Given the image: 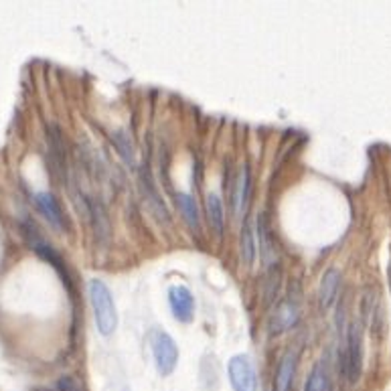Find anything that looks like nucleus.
<instances>
[{"label": "nucleus", "instance_id": "obj_1", "mask_svg": "<svg viewBox=\"0 0 391 391\" xmlns=\"http://www.w3.org/2000/svg\"><path fill=\"white\" fill-rule=\"evenodd\" d=\"M87 292H89L94 316H96V327H98L100 335L110 337L118 327V313H116L114 296L104 280H92L87 286Z\"/></svg>", "mask_w": 391, "mask_h": 391}, {"label": "nucleus", "instance_id": "obj_2", "mask_svg": "<svg viewBox=\"0 0 391 391\" xmlns=\"http://www.w3.org/2000/svg\"><path fill=\"white\" fill-rule=\"evenodd\" d=\"M153 357H155V365H157V371L162 375V377H168L175 367L179 363V349H177V342L175 339L164 333V331H157L153 335Z\"/></svg>", "mask_w": 391, "mask_h": 391}, {"label": "nucleus", "instance_id": "obj_3", "mask_svg": "<svg viewBox=\"0 0 391 391\" xmlns=\"http://www.w3.org/2000/svg\"><path fill=\"white\" fill-rule=\"evenodd\" d=\"M363 369V331L361 324L353 322L347 335V353H345V375L351 383H357Z\"/></svg>", "mask_w": 391, "mask_h": 391}, {"label": "nucleus", "instance_id": "obj_4", "mask_svg": "<svg viewBox=\"0 0 391 391\" xmlns=\"http://www.w3.org/2000/svg\"><path fill=\"white\" fill-rule=\"evenodd\" d=\"M227 371H229V381H232L234 391H258V375L250 357L245 355L232 357Z\"/></svg>", "mask_w": 391, "mask_h": 391}, {"label": "nucleus", "instance_id": "obj_5", "mask_svg": "<svg viewBox=\"0 0 391 391\" xmlns=\"http://www.w3.org/2000/svg\"><path fill=\"white\" fill-rule=\"evenodd\" d=\"M25 237L26 241H28V245H31V250L33 252H37L43 260H47L49 263H53V268L65 278L63 282H67V274H65V270H63V260H61V256L53 250L51 243H47L41 235H39V232H37V227L35 225H31V223H25Z\"/></svg>", "mask_w": 391, "mask_h": 391}, {"label": "nucleus", "instance_id": "obj_6", "mask_svg": "<svg viewBox=\"0 0 391 391\" xmlns=\"http://www.w3.org/2000/svg\"><path fill=\"white\" fill-rule=\"evenodd\" d=\"M168 304H171V311L173 316L179 320V322H191L193 320V314H195V298L191 294V290L186 286H171L168 290Z\"/></svg>", "mask_w": 391, "mask_h": 391}, {"label": "nucleus", "instance_id": "obj_7", "mask_svg": "<svg viewBox=\"0 0 391 391\" xmlns=\"http://www.w3.org/2000/svg\"><path fill=\"white\" fill-rule=\"evenodd\" d=\"M35 203H37V209L43 213V217L49 221V225H53L57 232H61L63 225H65V215H63L61 205L57 203V199L53 197L51 193H37Z\"/></svg>", "mask_w": 391, "mask_h": 391}, {"label": "nucleus", "instance_id": "obj_8", "mask_svg": "<svg viewBox=\"0 0 391 391\" xmlns=\"http://www.w3.org/2000/svg\"><path fill=\"white\" fill-rule=\"evenodd\" d=\"M339 286H340L339 272H337L335 268L327 270L324 276H322V282H320V292H318V296H320V306H322V309H331V306L335 304Z\"/></svg>", "mask_w": 391, "mask_h": 391}, {"label": "nucleus", "instance_id": "obj_9", "mask_svg": "<svg viewBox=\"0 0 391 391\" xmlns=\"http://www.w3.org/2000/svg\"><path fill=\"white\" fill-rule=\"evenodd\" d=\"M294 373H296V355L286 353L284 359L280 361L276 379H274V391H290L292 381H294Z\"/></svg>", "mask_w": 391, "mask_h": 391}, {"label": "nucleus", "instance_id": "obj_10", "mask_svg": "<svg viewBox=\"0 0 391 391\" xmlns=\"http://www.w3.org/2000/svg\"><path fill=\"white\" fill-rule=\"evenodd\" d=\"M177 205H179V211H181L183 219L186 221V225L193 232H199L201 229V215H199L197 201L191 195H186V193H179L177 195Z\"/></svg>", "mask_w": 391, "mask_h": 391}, {"label": "nucleus", "instance_id": "obj_11", "mask_svg": "<svg viewBox=\"0 0 391 391\" xmlns=\"http://www.w3.org/2000/svg\"><path fill=\"white\" fill-rule=\"evenodd\" d=\"M247 195H250V171H247V166L243 164V166L239 168L237 179H235V189L234 195H232V199H234V211L237 215L245 207Z\"/></svg>", "mask_w": 391, "mask_h": 391}, {"label": "nucleus", "instance_id": "obj_12", "mask_svg": "<svg viewBox=\"0 0 391 391\" xmlns=\"http://www.w3.org/2000/svg\"><path fill=\"white\" fill-rule=\"evenodd\" d=\"M298 306L296 304H292V302H284L280 309H278V313L274 316V331H288V329H292L296 322H298Z\"/></svg>", "mask_w": 391, "mask_h": 391}, {"label": "nucleus", "instance_id": "obj_13", "mask_svg": "<svg viewBox=\"0 0 391 391\" xmlns=\"http://www.w3.org/2000/svg\"><path fill=\"white\" fill-rule=\"evenodd\" d=\"M207 215L211 227L215 229V234H223V223H225V215H223V205L221 199L217 195H209L207 197Z\"/></svg>", "mask_w": 391, "mask_h": 391}, {"label": "nucleus", "instance_id": "obj_14", "mask_svg": "<svg viewBox=\"0 0 391 391\" xmlns=\"http://www.w3.org/2000/svg\"><path fill=\"white\" fill-rule=\"evenodd\" d=\"M241 258L245 263H252L256 258V243H254V232L252 225L245 223L243 234H241Z\"/></svg>", "mask_w": 391, "mask_h": 391}, {"label": "nucleus", "instance_id": "obj_15", "mask_svg": "<svg viewBox=\"0 0 391 391\" xmlns=\"http://www.w3.org/2000/svg\"><path fill=\"white\" fill-rule=\"evenodd\" d=\"M114 144H116L120 157L124 158L128 164L134 166V164H136V157H134V146H132L130 138L124 136V132H118V134H114Z\"/></svg>", "mask_w": 391, "mask_h": 391}, {"label": "nucleus", "instance_id": "obj_16", "mask_svg": "<svg viewBox=\"0 0 391 391\" xmlns=\"http://www.w3.org/2000/svg\"><path fill=\"white\" fill-rule=\"evenodd\" d=\"M304 391H327V373L322 365H316L313 369V373L306 379Z\"/></svg>", "mask_w": 391, "mask_h": 391}, {"label": "nucleus", "instance_id": "obj_17", "mask_svg": "<svg viewBox=\"0 0 391 391\" xmlns=\"http://www.w3.org/2000/svg\"><path fill=\"white\" fill-rule=\"evenodd\" d=\"M258 232H260L261 254H263V258L268 260V254H270V252H274V247H272V241H270V229H268V223H266V219H263V217H261L260 221H258Z\"/></svg>", "mask_w": 391, "mask_h": 391}, {"label": "nucleus", "instance_id": "obj_18", "mask_svg": "<svg viewBox=\"0 0 391 391\" xmlns=\"http://www.w3.org/2000/svg\"><path fill=\"white\" fill-rule=\"evenodd\" d=\"M59 391H81V388L78 385V381H73L71 377H63L61 381H59Z\"/></svg>", "mask_w": 391, "mask_h": 391}, {"label": "nucleus", "instance_id": "obj_19", "mask_svg": "<svg viewBox=\"0 0 391 391\" xmlns=\"http://www.w3.org/2000/svg\"><path fill=\"white\" fill-rule=\"evenodd\" d=\"M388 280H390V290H391V261L390 266H388Z\"/></svg>", "mask_w": 391, "mask_h": 391}]
</instances>
